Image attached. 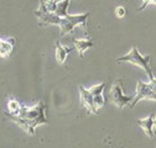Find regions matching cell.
<instances>
[{"instance_id": "cell-1", "label": "cell", "mask_w": 156, "mask_h": 148, "mask_svg": "<svg viewBox=\"0 0 156 148\" xmlns=\"http://www.w3.org/2000/svg\"><path fill=\"white\" fill-rule=\"evenodd\" d=\"M6 116L12 120L17 126H20L24 131L29 135L35 133V128L40 125L48 123L46 119V105L40 101L32 107H26L21 105V109L17 115H9Z\"/></svg>"}, {"instance_id": "cell-2", "label": "cell", "mask_w": 156, "mask_h": 148, "mask_svg": "<svg viewBox=\"0 0 156 148\" xmlns=\"http://www.w3.org/2000/svg\"><path fill=\"white\" fill-rule=\"evenodd\" d=\"M150 61H151V56H143L140 54L139 49L136 46H133V48L125 54L123 57L116 59V63H122V62H128V63H131V64H135L140 68H143L150 80L154 79V76H152V70H151V67H150Z\"/></svg>"}, {"instance_id": "cell-3", "label": "cell", "mask_w": 156, "mask_h": 148, "mask_svg": "<svg viewBox=\"0 0 156 148\" xmlns=\"http://www.w3.org/2000/svg\"><path fill=\"white\" fill-rule=\"evenodd\" d=\"M88 16H89V12L80 14V15H67L65 17H61L60 24H58V26L61 29V35L65 36L72 32L76 26H86Z\"/></svg>"}, {"instance_id": "cell-4", "label": "cell", "mask_w": 156, "mask_h": 148, "mask_svg": "<svg viewBox=\"0 0 156 148\" xmlns=\"http://www.w3.org/2000/svg\"><path fill=\"white\" fill-rule=\"evenodd\" d=\"M109 99L110 101L118 107V109H123L125 106H130L131 101L134 98L131 96H126L123 92V85H122V80H116L109 92Z\"/></svg>"}, {"instance_id": "cell-5", "label": "cell", "mask_w": 156, "mask_h": 148, "mask_svg": "<svg viewBox=\"0 0 156 148\" xmlns=\"http://www.w3.org/2000/svg\"><path fill=\"white\" fill-rule=\"evenodd\" d=\"M144 99H147V100H154L156 101V94L155 91L152 90V88L150 86V83H144L141 80L138 82L136 84V92H135V96L130 104V109L135 107V105L138 104L140 100H144Z\"/></svg>"}, {"instance_id": "cell-6", "label": "cell", "mask_w": 156, "mask_h": 148, "mask_svg": "<svg viewBox=\"0 0 156 148\" xmlns=\"http://www.w3.org/2000/svg\"><path fill=\"white\" fill-rule=\"evenodd\" d=\"M35 15L38 18V24H40L41 26H47V25H57L58 26L60 20H61V17L58 15H56L55 12L48 11L45 8L44 2L40 3V6H38V9L35 11Z\"/></svg>"}, {"instance_id": "cell-7", "label": "cell", "mask_w": 156, "mask_h": 148, "mask_svg": "<svg viewBox=\"0 0 156 148\" xmlns=\"http://www.w3.org/2000/svg\"><path fill=\"white\" fill-rule=\"evenodd\" d=\"M80 92H81L82 104L88 110V113L98 115V109H97L94 105V95L89 91V89H84L83 86H80Z\"/></svg>"}, {"instance_id": "cell-8", "label": "cell", "mask_w": 156, "mask_h": 148, "mask_svg": "<svg viewBox=\"0 0 156 148\" xmlns=\"http://www.w3.org/2000/svg\"><path fill=\"white\" fill-rule=\"evenodd\" d=\"M14 43H15V40L12 37H10L8 40H4L0 37V57L9 58L12 49H14Z\"/></svg>"}, {"instance_id": "cell-9", "label": "cell", "mask_w": 156, "mask_h": 148, "mask_svg": "<svg viewBox=\"0 0 156 148\" xmlns=\"http://www.w3.org/2000/svg\"><path fill=\"white\" fill-rule=\"evenodd\" d=\"M154 119H155V115H150L147 116L146 119H143V120H138L136 123H138L146 133V136L149 138H152L155 136L154 133Z\"/></svg>"}, {"instance_id": "cell-10", "label": "cell", "mask_w": 156, "mask_h": 148, "mask_svg": "<svg viewBox=\"0 0 156 148\" xmlns=\"http://www.w3.org/2000/svg\"><path fill=\"white\" fill-rule=\"evenodd\" d=\"M71 51H72V48L65 47L60 42H56V59H57L58 64H63L66 62L67 56L69 54Z\"/></svg>"}, {"instance_id": "cell-11", "label": "cell", "mask_w": 156, "mask_h": 148, "mask_svg": "<svg viewBox=\"0 0 156 148\" xmlns=\"http://www.w3.org/2000/svg\"><path fill=\"white\" fill-rule=\"evenodd\" d=\"M73 45H74V48L78 51L81 57H83V54L87 49H89L94 46L93 41H90V40H73Z\"/></svg>"}, {"instance_id": "cell-12", "label": "cell", "mask_w": 156, "mask_h": 148, "mask_svg": "<svg viewBox=\"0 0 156 148\" xmlns=\"http://www.w3.org/2000/svg\"><path fill=\"white\" fill-rule=\"evenodd\" d=\"M69 2H71V0H61V2H58L55 14L58 15L60 17H65V16H67V15H68L67 9H68V5H69Z\"/></svg>"}, {"instance_id": "cell-13", "label": "cell", "mask_w": 156, "mask_h": 148, "mask_svg": "<svg viewBox=\"0 0 156 148\" xmlns=\"http://www.w3.org/2000/svg\"><path fill=\"white\" fill-rule=\"evenodd\" d=\"M20 109H21V105L14 99H11L8 103V114L9 115H17Z\"/></svg>"}, {"instance_id": "cell-14", "label": "cell", "mask_w": 156, "mask_h": 148, "mask_svg": "<svg viewBox=\"0 0 156 148\" xmlns=\"http://www.w3.org/2000/svg\"><path fill=\"white\" fill-rule=\"evenodd\" d=\"M44 4H45V8H46L48 11L55 12V11H56V8H57L58 2H57V0H46V2H44Z\"/></svg>"}, {"instance_id": "cell-15", "label": "cell", "mask_w": 156, "mask_h": 148, "mask_svg": "<svg viewBox=\"0 0 156 148\" xmlns=\"http://www.w3.org/2000/svg\"><path fill=\"white\" fill-rule=\"evenodd\" d=\"M105 88V83H102V84H98V85H94L89 89V91L92 92L93 95H98V94H102L103 90Z\"/></svg>"}, {"instance_id": "cell-16", "label": "cell", "mask_w": 156, "mask_h": 148, "mask_svg": "<svg viewBox=\"0 0 156 148\" xmlns=\"http://www.w3.org/2000/svg\"><path fill=\"white\" fill-rule=\"evenodd\" d=\"M94 105L97 109H101L104 106V98H103V92L102 94H98V95H94Z\"/></svg>"}, {"instance_id": "cell-17", "label": "cell", "mask_w": 156, "mask_h": 148, "mask_svg": "<svg viewBox=\"0 0 156 148\" xmlns=\"http://www.w3.org/2000/svg\"><path fill=\"white\" fill-rule=\"evenodd\" d=\"M125 14H126V10H125V8H123V6H118V8L115 9V15L118 16L119 18L124 17V16H125Z\"/></svg>"}, {"instance_id": "cell-18", "label": "cell", "mask_w": 156, "mask_h": 148, "mask_svg": "<svg viewBox=\"0 0 156 148\" xmlns=\"http://www.w3.org/2000/svg\"><path fill=\"white\" fill-rule=\"evenodd\" d=\"M150 3H155V4H156V0H143V5H141V6H140L138 10H139V11L144 10V9H145V8H146V6H147Z\"/></svg>"}, {"instance_id": "cell-19", "label": "cell", "mask_w": 156, "mask_h": 148, "mask_svg": "<svg viewBox=\"0 0 156 148\" xmlns=\"http://www.w3.org/2000/svg\"><path fill=\"white\" fill-rule=\"evenodd\" d=\"M150 86L152 88V90L155 91V94H156V79L155 78L152 80H150Z\"/></svg>"}, {"instance_id": "cell-20", "label": "cell", "mask_w": 156, "mask_h": 148, "mask_svg": "<svg viewBox=\"0 0 156 148\" xmlns=\"http://www.w3.org/2000/svg\"><path fill=\"white\" fill-rule=\"evenodd\" d=\"M154 133L156 135V115H155V119H154Z\"/></svg>"}, {"instance_id": "cell-21", "label": "cell", "mask_w": 156, "mask_h": 148, "mask_svg": "<svg viewBox=\"0 0 156 148\" xmlns=\"http://www.w3.org/2000/svg\"><path fill=\"white\" fill-rule=\"evenodd\" d=\"M57 2H61V0H57Z\"/></svg>"}]
</instances>
